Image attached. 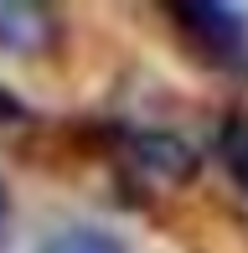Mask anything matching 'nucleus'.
Instances as JSON below:
<instances>
[{
	"instance_id": "obj_1",
	"label": "nucleus",
	"mask_w": 248,
	"mask_h": 253,
	"mask_svg": "<svg viewBox=\"0 0 248 253\" xmlns=\"http://www.w3.org/2000/svg\"><path fill=\"white\" fill-rule=\"evenodd\" d=\"M171 16L181 21V26L191 31V37L202 42V47H212V52H238L243 42H248V31H243V16L233 5H171Z\"/></svg>"
},
{
	"instance_id": "obj_2",
	"label": "nucleus",
	"mask_w": 248,
	"mask_h": 253,
	"mask_svg": "<svg viewBox=\"0 0 248 253\" xmlns=\"http://www.w3.org/2000/svg\"><path fill=\"white\" fill-rule=\"evenodd\" d=\"M47 37H52V16L41 5H26V0H5V5H0V42H5V47L37 52Z\"/></svg>"
},
{
	"instance_id": "obj_3",
	"label": "nucleus",
	"mask_w": 248,
	"mask_h": 253,
	"mask_svg": "<svg viewBox=\"0 0 248 253\" xmlns=\"http://www.w3.org/2000/svg\"><path fill=\"white\" fill-rule=\"evenodd\" d=\"M41 253H124V248L98 227H73V233H57Z\"/></svg>"
},
{
	"instance_id": "obj_4",
	"label": "nucleus",
	"mask_w": 248,
	"mask_h": 253,
	"mask_svg": "<svg viewBox=\"0 0 248 253\" xmlns=\"http://www.w3.org/2000/svg\"><path fill=\"white\" fill-rule=\"evenodd\" d=\"M222 160H228L233 176L248 186V129L243 124H228V134H222Z\"/></svg>"
},
{
	"instance_id": "obj_5",
	"label": "nucleus",
	"mask_w": 248,
	"mask_h": 253,
	"mask_svg": "<svg viewBox=\"0 0 248 253\" xmlns=\"http://www.w3.org/2000/svg\"><path fill=\"white\" fill-rule=\"evenodd\" d=\"M16 114H21V103L10 98V93H0V119H16Z\"/></svg>"
},
{
	"instance_id": "obj_6",
	"label": "nucleus",
	"mask_w": 248,
	"mask_h": 253,
	"mask_svg": "<svg viewBox=\"0 0 248 253\" xmlns=\"http://www.w3.org/2000/svg\"><path fill=\"white\" fill-rule=\"evenodd\" d=\"M0 212H5V191H0Z\"/></svg>"
}]
</instances>
